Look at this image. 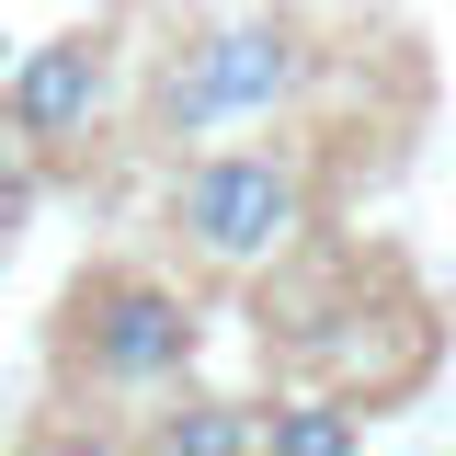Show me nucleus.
Wrapping results in <instances>:
<instances>
[{
    "instance_id": "obj_1",
    "label": "nucleus",
    "mask_w": 456,
    "mask_h": 456,
    "mask_svg": "<svg viewBox=\"0 0 456 456\" xmlns=\"http://www.w3.org/2000/svg\"><path fill=\"white\" fill-rule=\"evenodd\" d=\"M308 206H320V183H308V160H297L285 137L194 149V160L171 171V194H160L171 240H183L206 274H263V263H285V251L308 240Z\"/></svg>"
},
{
    "instance_id": "obj_8",
    "label": "nucleus",
    "mask_w": 456,
    "mask_h": 456,
    "mask_svg": "<svg viewBox=\"0 0 456 456\" xmlns=\"http://www.w3.org/2000/svg\"><path fill=\"white\" fill-rule=\"evenodd\" d=\"M0 46H12V35H0Z\"/></svg>"
},
{
    "instance_id": "obj_5",
    "label": "nucleus",
    "mask_w": 456,
    "mask_h": 456,
    "mask_svg": "<svg viewBox=\"0 0 456 456\" xmlns=\"http://www.w3.org/2000/svg\"><path fill=\"white\" fill-rule=\"evenodd\" d=\"M365 445V422H354V399H274V411H251V456H354Z\"/></svg>"
},
{
    "instance_id": "obj_3",
    "label": "nucleus",
    "mask_w": 456,
    "mask_h": 456,
    "mask_svg": "<svg viewBox=\"0 0 456 456\" xmlns=\"http://www.w3.org/2000/svg\"><path fill=\"white\" fill-rule=\"evenodd\" d=\"M194 342H206L194 297H171L149 274H92L69 297V354H80L92 388H171L194 365Z\"/></svg>"
},
{
    "instance_id": "obj_2",
    "label": "nucleus",
    "mask_w": 456,
    "mask_h": 456,
    "mask_svg": "<svg viewBox=\"0 0 456 456\" xmlns=\"http://www.w3.org/2000/svg\"><path fill=\"white\" fill-rule=\"evenodd\" d=\"M308 35L285 23V12H240V23H206V35H183V57L160 69V92H149V137L171 149H194V137H217V126H263L308 92Z\"/></svg>"
},
{
    "instance_id": "obj_7",
    "label": "nucleus",
    "mask_w": 456,
    "mask_h": 456,
    "mask_svg": "<svg viewBox=\"0 0 456 456\" xmlns=\"http://www.w3.org/2000/svg\"><path fill=\"white\" fill-rule=\"evenodd\" d=\"M35 194H46V171L0 137V240H23V228H35Z\"/></svg>"
},
{
    "instance_id": "obj_4",
    "label": "nucleus",
    "mask_w": 456,
    "mask_h": 456,
    "mask_svg": "<svg viewBox=\"0 0 456 456\" xmlns=\"http://www.w3.org/2000/svg\"><path fill=\"white\" fill-rule=\"evenodd\" d=\"M103 92H114V35L103 23H69V35H46L23 69H0V137H12L23 160L80 149L92 114H103Z\"/></svg>"
},
{
    "instance_id": "obj_6",
    "label": "nucleus",
    "mask_w": 456,
    "mask_h": 456,
    "mask_svg": "<svg viewBox=\"0 0 456 456\" xmlns=\"http://www.w3.org/2000/svg\"><path fill=\"white\" fill-rule=\"evenodd\" d=\"M149 456H251V411L240 399H183L149 422Z\"/></svg>"
}]
</instances>
